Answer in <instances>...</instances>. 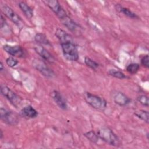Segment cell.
Listing matches in <instances>:
<instances>
[{"label": "cell", "mask_w": 149, "mask_h": 149, "mask_svg": "<svg viewBox=\"0 0 149 149\" xmlns=\"http://www.w3.org/2000/svg\"><path fill=\"white\" fill-rule=\"evenodd\" d=\"M43 2L50 8V9L58 16L59 20L63 18L66 15H68L66 11L61 5L58 1L45 0V1H43Z\"/></svg>", "instance_id": "8992f818"}, {"label": "cell", "mask_w": 149, "mask_h": 149, "mask_svg": "<svg viewBox=\"0 0 149 149\" xmlns=\"http://www.w3.org/2000/svg\"><path fill=\"white\" fill-rule=\"evenodd\" d=\"M61 22L68 30L75 34L79 35L81 33V27L74 20H73L68 15L61 19Z\"/></svg>", "instance_id": "30bf717a"}, {"label": "cell", "mask_w": 149, "mask_h": 149, "mask_svg": "<svg viewBox=\"0 0 149 149\" xmlns=\"http://www.w3.org/2000/svg\"><path fill=\"white\" fill-rule=\"evenodd\" d=\"M134 114L138 118L140 119L141 120H143L147 123H148L149 121V113L146 110H139L134 112Z\"/></svg>", "instance_id": "d6986e66"}, {"label": "cell", "mask_w": 149, "mask_h": 149, "mask_svg": "<svg viewBox=\"0 0 149 149\" xmlns=\"http://www.w3.org/2000/svg\"><path fill=\"white\" fill-rule=\"evenodd\" d=\"M0 90L2 95L8 99L14 107L17 108L20 105L22 98L9 87L5 84H1Z\"/></svg>", "instance_id": "277c9868"}, {"label": "cell", "mask_w": 149, "mask_h": 149, "mask_svg": "<svg viewBox=\"0 0 149 149\" xmlns=\"http://www.w3.org/2000/svg\"><path fill=\"white\" fill-rule=\"evenodd\" d=\"M139 69H140V65L137 63H130L126 67V70L131 74L136 73L139 70Z\"/></svg>", "instance_id": "603a6c76"}, {"label": "cell", "mask_w": 149, "mask_h": 149, "mask_svg": "<svg viewBox=\"0 0 149 149\" xmlns=\"http://www.w3.org/2000/svg\"><path fill=\"white\" fill-rule=\"evenodd\" d=\"M83 135L88 140H90V141H91L92 143H97L99 139V137H98L97 134L93 130H90L87 132H86L84 133Z\"/></svg>", "instance_id": "ffe728a7"}, {"label": "cell", "mask_w": 149, "mask_h": 149, "mask_svg": "<svg viewBox=\"0 0 149 149\" xmlns=\"http://www.w3.org/2000/svg\"><path fill=\"white\" fill-rule=\"evenodd\" d=\"M97 134L99 139L109 145L115 147H119L121 145V141L118 136L109 127H104L100 129Z\"/></svg>", "instance_id": "6da1fadb"}, {"label": "cell", "mask_w": 149, "mask_h": 149, "mask_svg": "<svg viewBox=\"0 0 149 149\" xmlns=\"http://www.w3.org/2000/svg\"><path fill=\"white\" fill-rule=\"evenodd\" d=\"M55 36L59 40L60 44L69 41H73L72 37L61 29H57L55 31Z\"/></svg>", "instance_id": "9a60e30c"}, {"label": "cell", "mask_w": 149, "mask_h": 149, "mask_svg": "<svg viewBox=\"0 0 149 149\" xmlns=\"http://www.w3.org/2000/svg\"><path fill=\"white\" fill-rule=\"evenodd\" d=\"M20 115L25 118H35L38 116V113L31 105H29L25 106L20 110Z\"/></svg>", "instance_id": "5bb4252c"}, {"label": "cell", "mask_w": 149, "mask_h": 149, "mask_svg": "<svg viewBox=\"0 0 149 149\" xmlns=\"http://www.w3.org/2000/svg\"><path fill=\"white\" fill-rule=\"evenodd\" d=\"M5 70V67L3 66V64L2 63V62H1V63H0V71L1 72H2L3 70Z\"/></svg>", "instance_id": "4316f807"}, {"label": "cell", "mask_w": 149, "mask_h": 149, "mask_svg": "<svg viewBox=\"0 0 149 149\" xmlns=\"http://www.w3.org/2000/svg\"><path fill=\"white\" fill-rule=\"evenodd\" d=\"M64 57L68 61L74 62L79 59V52L74 41L61 44Z\"/></svg>", "instance_id": "7a4b0ae2"}, {"label": "cell", "mask_w": 149, "mask_h": 149, "mask_svg": "<svg viewBox=\"0 0 149 149\" xmlns=\"http://www.w3.org/2000/svg\"><path fill=\"white\" fill-rule=\"evenodd\" d=\"M141 64L146 68H149V56L148 55H146L141 59Z\"/></svg>", "instance_id": "484cf974"}, {"label": "cell", "mask_w": 149, "mask_h": 149, "mask_svg": "<svg viewBox=\"0 0 149 149\" xmlns=\"http://www.w3.org/2000/svg\"><path fill=\"white\" fill-rule=\"evenodd\" d=\"M0 117L1 119L8 125L15 126L19 122V118L16 113L3 108L0 109Z\"/></svg>", "instance_id": "5b68a950"}, {"label": "cell", "mask_w": 149, "mask_h": 149, "mask_svg": "<svg viewBox=\"0 0 149 149\" xmlns=\"http://www.w3.org/2000/svg\"><path fill=\"white\" fill-rule=\"evenodd\" d=\"M113 101L117 105L123 107L128 105L130 102L131 100L124 93L118 91L114 94Z\"/></svg>", "instance_id": "4fadbf2b"}, {"label": "cell", "mask_w": 149, "mask_h": 149, "mask_svg": "<svg viewBox=\"0 0 149 149\" xmlns=\"http://www.w3.org/2000/svg\"><path fill=\"white\" fill-rule=\"evenodd\" d=\"M19 7L28 19H31L33 16V10L27 3L24 2H20L18 4Z\"/></svg>", "instance_id": "e0dca14e"}, {"label": "cell", "mask_w": 149, "mask_h": 149, "mask_svg": "<svg viewBox=\"0 0 149 149\" xmlns=\"http://www.w3.org/2000/svg\"><path fill=\"white\" fill-rule=\"evenodd\" d=\"M108 73L111 76L119 79H123L126 78V76L122 72L118 70H116L113 69H109L108 71Z\"/></svg>", "instance_id": "44dd1931"}, {"label": "cell", "mask_w": 149, "mask_h": 149, "mask_svg": "<svg viewBox=\"0 0 149 149\" xmlns=\"http://www.w3.org/2000/svg\"><path fill=\"white\" fill-rule=\"evenodd\" d=\"M137 101L140 104L148 107L149 105V99L148 97L146 95H140L137 97Z\"/></svg>", "instance_id": "cb8c5ba5"}, {"label": "cell", "mask_w": 149, "mask_h": 149, "mask_svg": "<svg viewBox=\"0 0 149 149\" xmlns=\"http://www.w3.org/2000/svg\"><path fill=\"white\" fill-rule=\"evenodd\" d=\"M51 96L55 101V102L60 108L63 110H66L68 109V105L66 101L59 91L56 90H53L51 93Z\"/></svg>", "instance_id": "7c38bea8"}, {"label": "cell", "mask_w": 149, "mask_h": 149, "mask_svg": "<svg viewBox=\"0 0 149 149\" xmlns=\"http://www.w3.org/2000/svg\"><path fill=\"white\" fill-rule=\"evenodd\" d=\"M34 40L37 43L41 45L44 44L46 45H51L49 41L47 38V36L43 33H37L34 36Z\"/></svg>", "instance_id": "ac0fdd59"}, {"label": "cell", "mask_w": 149, "mask_h": 149, "mask_svg": "<svg viewBox=\"0 0 149 149\" xmlns=\"http://www.w3.org/2000/svg\"><path fill=\"white\" fill-rule=\"evenodd\" d=\"M3 49L6 52L13 57L23 58L25 55V52L20 45L5 44L3 46Z\"/></svg>", "instance_id": "9c48e42d"}, {"label": "cell", "mask_w": 149, "mask_h": 149, "mask_svg": "<svg viewBox=\"0 0 149 149\" xmlns=\"http://www.w3.org/2000/svg\"><path fill=\"white\" fill-rule=\"evenodd\" d=\"M115 8L118 11L123 13L124 15L127 16L129 18H131V19H138L139 18V16L135 13L133 12L129 9L122 6L120 4L116 5Z\"/></svg>", "instance_id": "2e32d148"}, {"label": "cell", "mask_w": 149, "mask_h": 149, "mask_svg": "<svg viewBox=\"0 0 149 149\" xmlns=\"http://www.w3.org/2000/svg\"><path fill=\"white\" fill-rule=\"evenodd\" d=\"M32 64L34 68L40 72L43 76L49 78H52L55 76L54 71L47 66L43 61L39 59H34L33 61Z\"/></svg>", "instance_id": "ba28073f"}, {"label": "cell", "mask_w": 149, "mask_h": 149, "mask_svg": "<svg viewBox=\"0 0 149 149\" xmlns=\"http://www.w3.org/2000/svg\"><path fill=\"white\" fill-rule=\"evenodd\" d=\"M2 11L3 13L8 19H9L13 23H15L19 27H21L23 25V22L20 17L17 15L13 10L8 5L4 4L2 6Z\"/></svg>", "instance_id": "52a82bcc"}, {"label": "cell", "mask_w": 149, "mask_h": 149, "mask_svg": "<svg viewBox=\"0 0 149 149\" xmlns=\"http://www.w3.org/2000/svg\"><path fill=\"white\" fill-rule=\"evenodd\" d=\"M34 49L36 52L44 60L49 62L54 63L55 61L54 57L51 55V54L42 45H37L34 47Z\"/></svg>", "instance_id": "8fae6325"}, {"label": "cell", "mask_w": 149, "mask_h": 149, "mask_svg": "<svg viewBox=\"0 0 149 149\" xmlns=\"http://www.w3.org/2000/svg\"><path fill=\"white\" fill-rule=\"evenodd\" d=\"M6 63L9 67L13 68V67L16 66L19 63V61H17V59H16L13 56H9L8 58H6Z\"/></svg>", "instance_id": "d4e9b609"}, {"label": "cell", "mask_w": 149, "mask_h": 149, "mask_svg": "<svg viewBox=\"0 0 149 149\" xmlns=\"http://www.w3.org/2000/svg\"><path fill=\"white\" fill-rule=\"evenodd\" d=\"M84 99L87 103L94 109L103 111L107 108V101L98 95L87 92L84 94Z\"/></svg>", "instance_id": "3957f363"}, {"label": "cell", "mask_w": 149, "mask_h": 149, "mask_svg": "<svg viewBox=\"0 0 149 149\" xmlns=\"http://www.w3.org/2000/svg\"><path fill=\"white\" fill-rule=\"evenodd\" d=\"M0 133H1V134H0V138L2 139V136H3V133H2V130L0 131Z\"/></svg>", "instance_id": "83f0119b"}, {"label": "cell", "mask_w": 149, "mask_h": 149, "mask_svg": "<svg viewBox=\"0 0 149 149\" xmlns=\"http://www.w3.org/2000/svg\"><path fill=\"white\" fill-rule=\"evenodd\" d=\"M84 63L85 64L88 66L90 68L93 69V70H95L97 69L98 66H99V64L95 62V61L91 59V58H90L88 56H86L84 58Z\"/></svg>", "instance_id": "7402d4cb"}]
</instances>
